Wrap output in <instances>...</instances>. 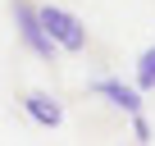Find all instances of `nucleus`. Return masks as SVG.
Returning <instances> with one entry per match:
<instances>
[{"label": "nucleus", "instance_id": "6", "mask_svg": "<svg viewBox=\"0 0 155 146\" xmlns=\"http://www.w3.org/2000/svg\"><path fill=\"white\" fill-rule=\"evenodd\" d=\"M132 141H150V123L141 119V110L132 114Z\"/></svg>", "mask_w": 155, "mask_h": 146}, {"label": "nucleus", "instance_id": "2", "mask_svg": "<svg viewBox=\"0 0 155 146\" xmlns=\"http://www.w3.org/2000/svg\"><path fill=\"white\" fill-rule=\"evenodd\" d=\"M14 23H18V37H23V46L37 55V59H55V41L46 37V28H41V18H37V5L32 0H14Z\"/></svg>", "mask_w": 155, "mask_h": 146}, {"label": "nucleus", "instance_id": "1", "mask_svg": "<svg viewBox=\"0 0 155 146\" xmlns=\"http://www.w3.org/2000/svg\"><path fill=\"white\" fill-rule=\"evenodd\" d=\"M37 18H41L46 37H50L59 50H68V55L87 50V28H82V18H78V14H68V9H59V5H41Z\"/></svg>", "mask_w": 155, "mask_h": 146}, {"label": "nucleus", "instance_id": "5", "mask_svg": "<svg viewBox=\"0 0 155 146\" xmlns=\"http://www.w3.org/2000/svg\"><path fill=\"white\" fill-rule=\"evenodd\" d=\"M137 87H141V91L155 87V46H146L141 59H137Z\"/></svg>", "mask_w": 155, "mask_h": 146}, {"label": "nucleus", "instance_id": "4", "mask_svg": "<svg viewBox=\"0 0 155 146\" xmlns=\"http://www.w3.org/2000/svg\"><path fill=\"white\" fill-rule=\"evenodd\" d=\"M23 110H28V119L41 123V128H59V123H64L59 101H50L46 91H28V96H23Z\"/></svg>", "mask_w": 155, "mask_h": 146}, {"label": "nucleus", "instance_id": "3", "mask_svg": "<svg viewBox=\"0 0 155 146\" xmlns=\"http://www.w3.org/2000/svg\"><path fill=\"white\" fill-rule=\"evenodd\" d=\"M91 96H105V101L119 105L123 114H137V110H141V87L119 82V78H96V82H91Z\"/></svg>", "mask_w": 155, "mask_h": 146}]
</instances>
